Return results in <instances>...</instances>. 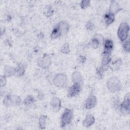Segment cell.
<instances>
[{
	"label": "cell",
	"mask_w": 130,
	"mask_h": 130,
	"mask_svg": "<svg viewBox=\"0 0 130 130\" xmlns=\"http://www.w3.org/2000/svg\"><path fill=\"white\" fill-rule=\"evenodd\" d=\"M129 30V25L125 22H122L119 26L117 35L121 41L123 42L127 39L128 37Z\"/></svg>",
	"instance_id": "cell-1"
},
{
	"label": "cell",
	"mask_w": 130,
	"mask_h": 130,
	"mask_svg": "<svg viewBox=\"0 0 130 130\" xmlns=\"http://www.w3.org/2000/svg\"><path fill=\"white\" fill-rule=\"evenodd\" d=\"M107 87L111 91L115 92L118 91L121 88L120 81L115 77H113L109 79L107 82Z\"/></svg>",
	"instance_id": "cell-2"
},
{
	"label": "cell",
	"mask_w": 130,
	"mask_h": 130,
	"mask_svg": "<svg viewBox=\"0 0 130 130\" xmlns=\"http://www.w3.org/2000/svg\"><path fill=\"white\" fill-rule=\"evenodd\" d=\"M73 112L68 109H66L61 117V126H64L70 123L73 119Z\"/></svg>",
	"instance_id": "cell-3"
},
{
	"label": "cell",
	"mask_w": 130,
	"mask_h": 130,
	"mask_svg": "<svg viewBox=\"0 0 130 130\" xmlns=\"http://www.w3.org/2000/svg\"><path fill=\"white\" fill-rule=\"evenodd\" d=\"M67 83V76L63 74H57L54 79V83L58 87H63Z\"/></svg>",
	"instance_id": "cell-4"
},
{
	"label": "cell",
	"mask_w": 130,
	"mask_h": 130,
	"mask_svg": "<svg viewBox=\"0 0 130 130\" xmlns=\"http://www.w3.org/2000/svg\"><path fill=\"white\" fill-rule=\"evenodd\" d=\"M21 102L19 97L14 95H7L4 99V104L6 106L17 105Z\"/></svg>",
	"instance_id": "cell-5"
},
{
	"label": "cell",
	"mask_w": 130,
	"mask_h": 130,
	"mask_svg": "<svg viewBox=\"0 0 130 130\" xmlns=\"http://www.w3.org/2000/svg\"><path fill=\"white\" fill-rule=\"evenodd\" d=\"M120 110L123 114L129 113V94L127 93L124 98V101L120 106Z\"/></svg>",
	"instance_id": "cell-6"
},
{
	"label": "cell",
	"mask_w": 130,
	"mask_h": 130,
	"mask_svg": "<svg viewBox=\"0 0 130 130\" xmlns=\"http://www.w3.org/2000/svg\"><path fill=\"white\" fill-rule=\"evenodd\" d=\"M81 89V85L74 83V84L70 87L68 90V96L70 97L75 96L77 95Z\"/></svg>",
	"instance_id": "cell-7"
},
{
	"label": "cell",
	"mask_w": 130,
	"mask_h": 130,
	"mask_svg": "<svg viewBox=\"0 0 130 130\" xmlns=\"http://www.w3.org/2000/svg\"><path fill=\"white\" fill-rule=\"evenodd\" d=\"M96 104V99L94 95H90L86 101L85 108L87 109H90L93 108Z\"/></svg>",
	"instance_id": "cell-8"
},
{
	"label": "cell",
	"mask_w": 130,
	"mask_h": 130,
	"mask_svg": "<svg viewBox=\"0 0 130 130\" xmlns=\"http://www.w3.org/2000/svg\"><path fill=\"white\" fill-rule=\"evenodd\" d=\"M51 63V59L49 56H44L38 60V64L39 66L45 68L48 67Z\"/></svg>",
	"instance_id": "cell-9"
},
{
	"label": "cell",
	"mask_w": 130,
	"mask_h": 130,
	"mask_svg": "<svg viewBox=\"0 0 130 130\" xmlns=\"http://www.w3.org/2000/svg\"><path fill=\"white\" fill-rule=\"evenodd\" d=\"M113 47V42L111 40H106L104 43V51L103 54H110Z\"/></svg>",
	"instance_id": "cell-10"
},
{
	"label": "cell",
	"mask_w": 130,
	"mask_h": 130,
	"mask_svg": "<svg viewBox=\"0 0 130 130\" xmlns=\"http://www.w3.org/2000/svg\"><path fill=\"white\" fill-rule=\"evenodd\" d=\"M51 106L55 112L58 111L61 106L60 100L57 97H53L51 101Z\"/></svg>",
	"instance_id": "cell-11"
},
{
	"label": "cell",
	"mask_w": 130,
	"mask_h": 130,
	"mask_svg": "<svg viewBox=\"0 0 130 130\" xmlns=\"http://www.w3.org/2000/svg\"><path fill=\"white\" fill-rule=\"evenodd\" d=\"M72 80L74 83L78 84L81 86L83 83V80L82 78V76L80 73L78 72H74L72 75Z\"/></svg>",
	"instance_id": "cell-12"
},
{
	"label": "cell",
	"mask_w": 130,
	"mask_h": 130,
	"mask_svg": "<svg viewBox=\"0 0 130 130\" xmlns=\"http://www.w3.org/2000/svg\"><path fill=\"white\" fill-rule=\"evenodd\" d=\"M94 117L90 114L86 115L85 119L83 121V125L85 127H88L91 125L94 122Z\"/></svg>",
	"instance_id": "cell-13"
},
{
	"label": "cell",
	"mask_w": 130,
	"mask_h": 130,
	"mask_svg": "<svg viewBox=\"0 0 130 130\" xmlns=\"http://www.w3.org/2000/svg\"><path fill=\"white\" fill-rule=\"evenodd\" d=\"M114 19H115L114 14L110 12L109 13H106L104 16V19H105V22L107 25H109L112 23L114 21Z\"/></svg>",
	"instance_id": "cell-14"
},
{
	"label": "cell",
	"mask_w": 130,
	"mask_h": 130,
	"mask_svg": "<svg viewBox=\"0 0 130 130\" xmlns=\"http://www.w3.org/2000/svg\"><path fill=\"white\" fill-rule=\"evenodd\" d=\"M61 32V34H64L68 32L69 29V25L65 22H61L58 24Z\"/></svg>",
	"instance_id": "cell-15"
},
{
	"label": "cell",
	"mask_w": 130,
	"mask_h": 130,
	"mask_svg": "<svg viewBox=\"0 0 130 130\" xmlns=\"http://www.w3.org/2000/svg\"><path fill=\"white\" fill-rule=\"evenodd\" d=\"M61 35V32L60 31L59 25H58V24H57L55 26V27L53 29L52 33L51 34V38L52 39H55V38H56L59 37Z\"/></svg>",
	"instance_id": "cell-16"
},
{
	"label": "cell",
	"mask_w": 130,
	"mask_h": 130,
	"mask_svg": "<svg viewBox=\"0 0 130 130\" xmlns=\"http://www.w3.org/2000/svg\"><path fill=\"white\" fill-rule=\"evenodd\" d=\"M102 37L101 36L98 37H96L94 36V37L91 40V45L93 48L95 49L98 47L101 41L102 40Z\"/></svg>",
	"instance_id": "cell-17"
},
{
	"label": "cell",
	"mask_w": 130,
	"mask_h": 130,
	"mask_svg": "<svg viewBox=\"0 0 130 130\" xmlns=\"http://www.w3.org/2000/svg\"><path fill=\"white\" fill-rule=\"evenodd\" d=\"M118 9L119 7L117 3H116L115 2H112L110 6L109 12L115 14L118 11Z\"/></svg>",
	"instance_id": "cell-18"
},
{
	"label": "cell",
	"mask_w": 130,
	"mask_h": 130,
	"mask_svg": "<svg viewBox=\"0 0 130 130\" xmlns=\"http://www.w3.org/2000/svg\"><path fill=\"white\" fill-rule=\"evenodd\" d=\"M5 73L7 76H11L13 75L14 74H15V69L13 68L7 66L5 68Z\"/></svg>",
	"instance_id": "cell-19"
},
{
	"label": "cell",
	"mask_w": 130,
	"mask_h": 130,
	"mask_svg": "<svg viewBox=\"0 0 130 130\" xmlns=\"http://www.w3.org/2000/svg\"><path fill=\"white\" fill-rule=\"evenodd\" d=\"M46 116L42 115L40 117V119H39V125L40 127L43 129L45 127L46 125Z\"/></svg>",
	"instance_id": "cell-20"
},
{
	"label": "cell",
	"mask_w": 130,
	"mask_h": 130,
	"mask_svg": "<svg viewBox=\"0 0 130 130\" xmlns=\"http://www.w3.org/2000/svg\"><path fill=\"white\" fill-rule=\"evenodd\" d=\"M124 41V42L123 43V48L126 52H128L129 51V39L128 38L127 40L126 39Z\"/></svg>",
	"instance_id": "cell-21"
},
{
	"label": "cell",
	"mask_w": 130,
	"mask_h": 130,
	"mask_svg": "<svg viewBox=\"0 0 130 130\" xmlns=\"http://www.w3.org/2000/svg\"><path fill=\"white\" fill-rule=\"evenodd\" d=\"M24 72V69L22 66H18V68H17L15 69V74L17 76H21L23 74Z\"/></svg>",
	"instance_id": "cell-22"
},
{
	"label": "cell",
	"mask_w": 130,
	"mask_h": 130,
	"mask_svg": "<svg viewBox=\"0 0 130 130\" xmlns=\"http://www.w3.org/2000/svg\"><path fill=\"white\" fill-rule=\"evenodd\" d=\"M61 51L63 53H68L70 51L69 45L68 43H65L61 48Z\"/></svg>",
	"instance_id": "cell-23"
},
{
	"label": "cell",
	"mask_w": 130,
	"mask_h": 130,
	"mask_svg": "<svg viewBox=\"0 0 130 130\" xmlns=\"http://www.w3.org/2000/svg\"><path fill=\"white\" fill-rule=\"evenodd\" d=\"M33 102H34V98L31 96L29 95L24 101V103L28 105V104H30L33 103Z\"/></svg>",
	"instance_id": "cell-24"
},
{
	"label": "cell",
	"mask_w": 130,
	"mask_h": 130,
	"mask_svg": "<svg viewBox=\"0 0 130 130\" xmlns=\"http://www.w3.org/2000/svg\"><path fill=\"white\" fill-rule=\"evenodd\" d=\"M45 9L46 10L45 11V14L46 16H49L52 14L53 11L51 8L50 7V6H48V8H46Z\"/></svg>",
	"instance_id": "cell-25"
},
{
	"label": "cell",
	"mask_w": 130,
	"mask_h": 130,
	"mask_svg": "<svg viewBox=\"0 0 130 130\" xmlns=\"http://www.w3.org/2000/svg\"><path fill=\"white\" fill-rule=\"evenodd\" d=\"M90 4V1H83L81 3V7L82 8L84 9L87 7Z\"/></svg>",
	"instance_id": "cell-26"
},
{
	"label": "cell",
	"mask_w": 130,
	"mask_h": 130,
	"mask_svg": "<svg viewBox=\"0 0 130 130\" xmlns=\"http://www.w3.org/2000/svg\"><path fill=\"white\" fill-rule=\"evenodd\" d=\"M1 85L2 86H3V84L4 83V84L5 85L6 84V78H5V77L4 76H1Z\"/></svg>",
	"instance_id": "cell-27"
}]
</instances>
